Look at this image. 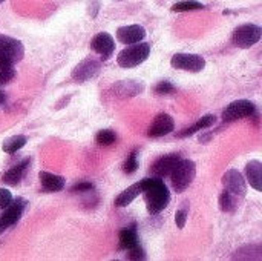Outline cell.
<instances>
[{"instance_id": "1", "label": "cell", "mask_w": 262, "mask_h": 261, "mask_svg": "<svg viewBox=\"0 0 262 261\" xmlns=\"http://www.w3.org/2000/svg\"><path fill=\"white\" fill-rule=\"evenodd\" d=\"M140 183H141V194L144 195L146 206L150 215H157L169 206L170 192L161 178L158 177L144 178Z\"/></svg>"}, {"instance_id": "2", "label": "cell", "mask_w": 262, "mask_h": 261, "mask_svg": "<svg viewBox=\"0 0 262 261\" xmlns=\"http://www.w3.org/2000/svg\"><path fill=\"white\" fill-rule=\"evenodd\" d=\"M150 54V45L149 43H134L127 48H124L118 57H117V63L121 66V68H135V66H140L141 63H144L147 60Z\"/></svg>"}, {"instance_id": "3", "label": "cell", "mask_w": 262, "mask_h": 261, "mask_svg": "<svg viewBox=\"0 0 262 261\" xmlns=\"http://www.w3.org/2000/svg\"><path fill=\"white\" fill-rule=\"evenodd\" d=\"M196 175V165L192 160H180V163L175 166V169L170 174L172 178V188L177 194L184 192L193 182Z\"/></svg>"}, {"instance_id": "4", "label": "cell", "mask_w": 262, "mask_h": 261, "mask_svg": "<svg viewBox=\"0 0 262 261\" xmlns=\"http://www.w3.org/2000/svg\"><path fill=\"white\" fill-rule=\"evenodd\" d=\"M25 55V48L20 40L0 34V65H15Z\"/></svg>"}, {"instance_id": "5", "label": "cell", "mask_w": 262, "mask_h": 261, "mask_svg": "<svg viewBox=\"0 0 262 261\" xmlns=\"http://www.w3.org/2000/svg\"><path fill=\"white\" fill-rule=\"evenodd\" d=\"M261 35L262 29L258 25L246 23V25H241V26H238L235 29V32H233V43L238 48L247 49V48H252L253 45H256L261 40Z\"/></svg>"}, {"instance_id": "6", "label": "cell", "mask_w": 262, "mask_h": 261, "mask_svg": "<svg viewBox=\"0 0 262 261\" xmlns=\"http://www.w3.org/2000/svg\"><path fill=\"white\" fill-rule=\"evenodd\" d=\"M256 112V106L250 100H236L230 103L224 111H223V120L226 123H232L246 117H252Z\"/></svg>"}, {"instance_id": "7", "label": "cell", "mask_w": 262, "mask_h": 261, "mask_svg": "<svg viewBox=\"0 0 262 261\" xmlns=\"http://www.w3.org/2000/svg\"><path fill=\"white\" fill-rule=\"evenodd\" d=\"M170 65L175 69L201 72L206 68V58L198 54H175L170 60Z\"/></svg>"}, {"instance_id": "8", "label": "cell", "mask_w": 262, "mask_h": 261, "mask_svg": "<svg viewBox=\"0 0 262 261\" xmlns=\"http://www.w3.org/2000/svg\"><path fill=\"white\" fill-rule=\"evenodd\" d=\"M26 208V202L23 198L12 200L8 208L3 209V214L0 215V234H3L8 228L14 226L23 215V211Z\"/></svg>"}, {"instance_id": "9", "label": "cell", "mask_w": 262, "mask_h": 261, "mask_svg": "<svg viewBox=\"0 0 262 261\" xmlns=\"http://www.w3.org/2000/svg\"><path fill=\"white\" fill-rule=\"evenodd\" d=\"M100 69H101V63L89 57V58L80 62V63L72 69L71 77H72L75 82H78V83H84V82H88V80L97 77L98 72H100Z\"/></svg>"}, {"instance_id": "10", "label": "cell", "mask_w": 262, "mask_h": 261, "mask_svg": "<svg viewBox=\"0 0 262 261\" xmlns=\"http://www.w3.org/2000/svg\"><path fill=\"white\" fill-rule=\"evenodd\" d=\"M223 185L226 188V191H229L230 194L243 198L246 197V192H247V185H246V180L243 177V174L236 169H229L224 177H223Z\"/></svg>"}, {"instance_id": "11", "label": "cell", "mask_w": 262, "mask_h": 261, "mask_svg": "<svg viewBox=\"0 0 262 261\" xmlns=\"http://www.w3.org/2000/svg\"><path fill=\"white\" fill-rule=\"evenodd\" d=\"M181 157L178 154H169V155H163L161 158H158L152 168L150 172L158 177V178H164V177H170L172 171L175 169V166L180 163Z\"/></svg>"}, {"instance_id": "12", "label": "cell", "mask_w": 262, "mask_h": 261, "mask_svg": "<svg viewBox=\"0 0 262 261\" xmlns=\"http://www.w3.org/2000/svg\"><path fill=\"white\" fill-rule=\"evenodd\" d=\"M91 46L97 54H100L103 57V60H107L115 51V40H114V37L111 34L100 32L92 38Z\"/></svg>"}, {"instance_id": "13", "label": "cell", "mask_w": 262, "mask_h": 261, "mask_svg": "<svg viewBox=\"0 0 262 261\" xmlns=\"http://www.w3.org/2000/svg\"><path fill=\"white\" fill-rule=\"evenodd\" d=\"M144 37H146V29L140 25H129L117 29V38L124 45H134L143 42Z\"/></svg>"}, {"instance_id": "14", "label": "cell", "mask_w": 262, "mask_h": 261, "mask_svg": "<svg viewBox=\"0 0 262 261\" xmlns=\"http://www.w3.org/2000/svg\"><path fill=\"white\" fill-rule=\"evenodd\" d=\"M175 129V123L173 118L169 114H158L152 123V126L147 131L149 137H163L170 134Z\"/></svg>"}, {"instance_id": "15", "label": "cell", "mask_w": 262, "mask_h": 261, "mask_svg": "<svg viewBox=\"0 0 262 261\" xmlns=\"http://www.w3.org/2000/svg\"><path fill=\"white\" fill-rule=\"evenodd\" d=\"M246 175L250 186L256 191H262V163L259 160H252L246 166Z\"/></svg>"}, {"instance_id": "16", "label": "cell", "mask_w": 262, "mask_h": 261, "mask_svg": "<svg viewBox=\"0 0 262 261\" xmlns=\"http://www.w3.org/2000/svg\"><path fill=\"white\" fill-rule=\"evenodd\" d=\"M38 178H40V183L41 186L48 191V192H60L64 189V178L60 177V175H55V174H51V172H40L38 174Z\"/></svg>"}, {"instance_id": "17", "label": "cell", "mask_w": 262, "mask_h": 261, "mask_svg": "<svg viewBox=\"0 0 262 261\" xmlns=\"http://www.w3.org/2000/svg\"><path fill=\"white\" fill-rule=\"evenodd\" d=\"M28 166H29V160L26 158L21 163L12 166L9 171H6L2 175V182L6 183V185H9V186H17L20 183V180H21V177H23V174H25V171H26Z\"/></svg>"}, {"instance_id": "18", "label": "cell", "mask_w": 262, "mask_h": 261, "mask_svg": "<svg viewBox=\"0 0 262 261\" xmlns=\"http://www.w3.org/2000/svg\"><path fill=\"white\" fill-rule=\"evenodd\" d=\"M141 194V183H135L132 186H129L127 189H124L114 202V205L117 208H126L129 206L138 195Z\"/></svg>"}, {"instance_id": "19", "label": "cell", "mask_w": 262, "mask_h": 261, "mask_svg": "<svg viewBox=\"0 0 262 261\" xmlns=\"http://www.w3.org/2000/svg\"><path fill=\"white\" fill-rule=\"evenodd\" d=\"M216 123V117L215 115H206V117H203V118H200L193 126H190V128H187V129H184L183 132H180L178 134V137H189V135H193V134H196L198 131H203V129H207V128H210V126H213Z\"/></svg>"}, {"instance_id": "20", "label": "cell", "mask_w": 262, "mask_h": 261, "mask_svg": "<svg viewBox=\"0 0 262 261\" xmlns=\"http://www.w3.org/2000/svg\"><path fill=\"white\" fill-rule=\"evenodd\" d=\"M26 137L25 135H14V137H9L5 140L2 149L6 152V154H15L17 151H20L25 145H26Z\"/></svg>"}, {"instance_id": "21", "label": "cell", "mask_w": 262, "mask_h": 261, "mask_svg": "<svg viewBox=\"0 0 262 261\" xmlns=\"http://www.w3.org/2000/svg\"><path fill=\"white\" fill-rule=\"evenodd\" d=\"M138 245V237L134 229H121L120 231V248L124 251L132 249L134 246Z\"/></svg>"}, {"instance_id": "22", "label": "cell", "mask_w": 262, "mask_h": 261, "mask_svg": "<svg viewBox=\"0 0 262 261\" xmlns=\"http://www.w3.org/2000/svg\"><path fill=\"white\" fill-rule=\"evenodd\" d=\"M220 208L223 212H235L238 209V197L229 191H224L220 195Z\"/></svg>"}, {"instance_id": "23", "label": "cell", "mask_w": 262, "mask_h": 261, "mask_svg": "<svg viewBox=\"0 0 262 261\" xmlns=\"http://www.w3.org/2000/svg\"><path fill=\"white\" fill-rule=\"evenodd\" d=\"M115 91H118L123 95H137L138 92L143 91V85H138V83L130 82V80H124L115 86Z\"/></svg>"}, {"instance_id": "24", "label": "cell", "mask_w": 262, "mask_h": 261, "mask_svg": "<svg viewBox=\"0 0 262 261\" xmlns=\"http://www.w3.org/2000/svg\"><path fill=\"white\" fill-rule=\"evenodd\" d=\"M195 9H204V5L196 0H183L172 6L173 12H186V11H195Z\"/></svg>"}, {"instance_id": "25", "label": "cell", "mask_w": 262, "mask_h": 261, "mask_svg": "<svg viewBox=\"0 0 262 261\" xmlns=\"http://www.w3.org/2000/svg\"><path fill=\"white\" fill-rule=\"evenodd\" d=\"M95 142L98 146H111L117 142V134L112 132L111 129H103V131H98L97 135H95Z\"/></svg>"}, {"instance_id": "26", "label": "cell", "mask_w": 262, "mask_h": 261, "mask_svg": "<svg viewBox=\"0 0 262 261\" xmlns=\"http://www.w3.org/2000/svg\"><path fill=\"white\" fill-rule=\"evenodd\" d=\"M15 75L14 65H0V86L9 83Z\"/></svg>"}, {"instance_id": "27", "label": "cell", "mask_w": 262, "mask_h": 261, "mask_svg": "<svg viewBox=\"0 0 262 261\" xmlns=\"http://www.w3.org/2000/svg\"><path fill=\"white\" fill-rule=\"evenodd\" d=\"M138 169V160H137V151H134L124 162L123 165V171L126 174H134Z\"/></svg>"}, {"instance_id": "28", "label": "cell", "mask_w": 262, "mask_h": 261, "mask_svg": "<svg viewBox=\"0 0 262 261\" xmlns=\"http://www.w3.org/2000/svg\"><path fill=\"white\" fill-rule=\"evenodd\" d=\"M11 202H12V194L8 189L2 188L0 189V211H3L5 208H8L11 205Z\"/></svg>"}, {"instance_id": "29", "label": "cell", "mask_w": 262, "mask_h": 261, "mask_svg": "<svg viewBox=\"0 0 262 261\" xmlns=\"http://www.w3.org/2000/svg\"><path fill=\"white\" fill-rule=\"evenodd\" d=\"M173 85L172 83H169V82H160L157 86H155V92L157 94H160V95H164V94H170V92H173Z\"/></svg>"}, {"instance_id": "30", "label": "cell", "mask_w": 262, "mask_h": 261, "mask_svg": "<svg viewBox=\"0 0 262 261\" xmlns=\"http://www.w3.org/2000/svg\"><path fill=\"white\" fill-rule=\"evenodd\" d=\"M146 255H144V251L140 245L134 246L132 249H129V254H127V258L129 260H143Z\"/></svg>"}, {"instance_id": "31", "label": "cell", "mask_w": 262, "mask_h": 261, "mask_svg": "<svg viewBox=\"0 0 262 261\" xmlns=\"http://www.w3.org/2000/svg\"><path fill=\"white\" fill-rule=\"evenodd\" d=\"M175 222H177V226H178L180 229H183V228L186 226V222H187V211H186V209L177 211V214H175Z\"/></svg>"}, {"instance_id": "32", "label": "cell", "mask_w": 262, "mask_h": 261, "mask_svg": "<svg viewBox=\"0 0 262 261\" xmlns=\"http://www.w3.org/2000/svg\"><path fill=\"white\" fill-rule=\"evenodd\" d=\"M94 189V185L89 182H83V183H77L72 186V192H91Z\"/></svg>"}, {"instance_id": "33", "label": "cell", "mask_w": 262, "mask_h": 261, "mask_svg": "<svg viewBox=\"0 0 262 261\" xmlns=\"http://www.w3.org/2000/svg\"><path fill=\"white\" fill-rule=\"evenodd\" d=\"M5 100H6V94L0 91V105H2V103H5Z\"/></svg>"}, {"instance_id": "34", "label": "cell", "mask_w": 262, "mask_h": 261, "mask_svg": "<svg viewBox=\"0 0 262 261\" xmlns=\"http://www.w3.org/2000/svg\"><path fill=\"white\" fill-rule=\"evenodd\" d=\"M2 2H3V0H0V3H2Z\"/></svg>"}]
</instances>
